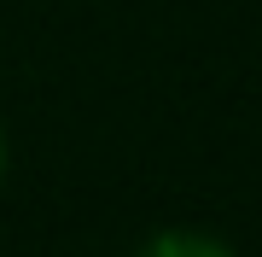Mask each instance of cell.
<instances>
[{
	"mask_svg": "<svg viewBox=\"0 0 262 257\" xmlns=\"http://www.w3.org/2000/svg\"><path fill=\"white\" fill-rule=\"evenodd\" d=\"M134 257H239V251L210 228H158L134 246Z\"/></svg>",
	"mask_w": 262,
	"mask_h": 257,
	"instance_id": "1",
	"label": "cell"
},
{
	"mask_svg": "<svg viewBox=\"0 0 262 257\" xmlns=\"http://www.w3.org/2000/svg\"><path fill=\"white\" fill-rule=\"evenodd\" d=\"M0 181H6V129H0Z\"/></svg>",
	"mask_w": 262,
	"mask_h": 257,
	"instance_id": "2",
	"label": "cell"
}]
</instances>
